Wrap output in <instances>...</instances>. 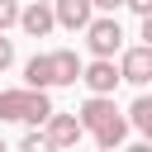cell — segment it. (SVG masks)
I'll list each match as a JSON object with an SVG mask.
<instances>
[{
  "mask_svg": "<svg viewBox=\"0 0 152 152\" xmlns=\"http://www.w3.org/2000/svg\"><path fill=\"white\" fill-rule=\"evenodd\" d=\"M119 5H124V0H90V10H100V14H114Z\"/></svg>",
  "mask_w": 152,
  "mask_h": 152,
  "instance_id": "obj_15",
  "label": "cell"
},
{
  "mask_svg": "<svg viewBox=\"0 0 152 152\" xmlns=\"http://www.w3.org/2000/svg\"><path fill=\"white\" fill-rule=\"evenodd\" d=\"M124 119H128V128H138V133H142V142L152 147V95H138V100L128 104V114H124Z\"/></svg>",
  "mask_w": 152,
  "mask_h": 152,
  "instance_id": "obj_11",
  "label": "cell"
},
{
  "mask_svg": "<svg viewBox=\"0 0 152 152\" xmlns=\"http://www.w3.org/2000/svg\"><path fill=\"white\" fill-rule=\"evenodd\" d=\"M43 133H48V142H52L57 152H71V147H76V142L86 138L81 119H76V114H62V109H57V114H52V119L43 124Z\"/></svg>",
  "mask_w": 152,
  "mask_h": 152,
  "instance_id": "obj_4",
  "label": "cell"
},
{
  "mask_svg": "<svg viewBox=\"0 0 152 152\" xmlns=\"http://www.w3.org/2000/svg\"><path fill=\"white\" fill-rule=\"evenodd\" d=\"M19 24V0H0V33Z\"/></svg>",
  "mask_w": 152,
  "mask_h": 152,
  "instance_id": "obj_13",
  "label": "cell"
},
{
  "mask_svg": "<svg viewBox=\"0 0 152 152\" xmlns=\"http://www.w3.org/2000/svg\"><path fill=\"white\" fill-rule=\"evenodd\" d=\"M76 119H81V128H86V133H104V128L124 124V114L114 109V100H100V95H90V100L76 109Z\"/></svg>",
  "mask_w": 152,
  "mask_h": 152,
  "instance_id": "obj_3",
  "label": "cell"
},
{
  "mask_svg": "<svg viewBox=\"0 0 152 152\" xmlns=\"http://www.w3.org/2000/svg\"><path fill=\"white\" fill-rule=\"evenodd\" d=\"M0 152H10V147H5V142H0Z\"/></svg>",
  "mask_w": 152,
  "mask_h": 152,
  "instance_id": "obj_20",
  "label": "cell"
},
{
  "mask_svg": "<svg viewBox=\"0 0 152 152\" xmlns=\"http://www.w3.org/2000/svg\"><path fill=\"white\" fill-rule=\"evenodd\" d=\"M10 62H14V38H5V33H0V71H5Z\"/></svg>",
  "mask_w": 152,
  "mask_h": 152,
  "instance_id": "obj_14",
  "label": "cell"
},
{
  "mask_svg": "<svg viewBox=\"0 0 152 152\" xmlns=\"http://www.w3.org/2000/svg\"><path fill=\"white\" fill-rule=\"evenodd\" d=\"M124 5H128V10H133V14H142V19H147V14H152V0H124Z\"/></svg>",
  "mask_w": 152,
  "mask_h": 152,
  "instance_id": "obj_16",
  "label": "cell"
},
{
  "mask_svg": "<svg viewBox=\"0 0 152 152\" xmlns=\"http://www.w3.org/2000/svg\"><path fill=\"white\" fill-rule=\"evenodd\" d=\"M124 152H152V147H147V142H133V147H124Z\"/></svg>",
  "mask_w": 152,
  "mask_h": 152,
  "instance_id": "obj_18",
  "label": "cell"
},
{
  "mask_svg": "<svg viewBox=\"0 0 152 152\" xmlns=\"http://www.w3.org/2000/svg\"><path fill=\"white\" fill-rule=\"evenodd\" d=\"M33 5H52V0H33Z\"/></svg>",
  "mask_w": 152,
  "mask_h": 152,
  "instance_id": "obj_19",
  "label": "cell"
},
{
  "mask_svg": "<svg viewBox=\"0 0 152 152\" xmlns=\"http://www.w3.org/2000/svg\"><path fill=\"white\" fill-rule=\"evenodd\" d=\"M14 152H57V147L48 142V133H43V128H28V133L19 138V147H14Z\"/></svg>",
  "mask_w": 152,
  "mask_h": 152,
  "instance_id": "obj_12",
  "label": "cell"
},
{
  "mask_svg": "<svg viewBox=\"0 0 152 152\" xmlns=\"http://www.w3.org/2000/svg\"><path fill=\"white\" fill-rule=\"evenodd\" d=\"M52 19H57V28H90V19H95V10H90V0H52Z\"/></svg>",
  "mask_w": 152,
  "mask_h": 152,
  "instance_id": "obj_7",
  "label": "cell"
},
{
  "mask_svg": "<svg viewBox=\"0 0 152 152\" xmlns=\"http://www.w3.org/2000/svg\"><path fill=\"white\" fill-rule=\"evenodd\" d=\"M48 66H52V86H76L86 62H81L71 48H57V52H48Z\"/></svg>",
  "mask_w": 152,
  "mask_h": 152,
  "instance_id": "obj_9",
  "label": "cell"
},
{
  "mask_svg": "<svg viewBox=\"0 0 152 152\" xmlns=\"http://www.w3.org/2000/svg\"><path fill=\"white\" fill-rule=\"evenodd\" d=\"M142 48H152V14L142 19Z\"/></svg>",
  "mask_w": 152,
  "mask_h": 152,
  "instance_id": "obj_17",
  "label": "cell"
},
{
  "mask_svg": "<svg viewBox=\"0 0 152 152\" xmlns=\"http://www.w3.org/2000/svg\"><path fill=\"white\" fill-rule=\"evenodd\" d=\"M86 48L95 52V62H114V52H124V28L114 14H95L86 28Z\"/></svg>",
  "mask_w": 152,
  "mask_h": 152,
  "instance_id": "obj_2",
  "label": "cell"
},
{
  "mask_svg": "<svg viewBox=\"0 0 152 152\" xmlns=\"http://www.w3.org/2000/svg\"><path fill=\"white\" fill-rule=\"evenodd\" d=\"M81 86L100 100H114V86H119V66L114 62H86L81 66Z\"/></svg>",
  "mask_w": 152,
  "mask_h": 152,
  "instance_id": "obj_5",
  "label": "cell"
},
{
  "mask_svg": "<svg viewBox=\"0 0 152 152\" xmlns=\"http://www.w3.org/2000/svg\"><path fill=\"white\" fill-rule=\"evenodd\" d=\"M19 28H24L28 38H48V33L57 28V19H52V5H33V0H28V5L19 10Z\"/></svg>",
  "mask_w": 152,
  "mask_h": 152,
  "instance_id": "obj_8",
  "label": "cell"
},
{
  "mask_svg": "<svg viewBox=\"0 0 152 152\" xmlns=\"http://www.w3.org/2000/svg\"><path fill=\"white\" fill-rule=\"evenodd\" d=\"M24 90H52V66H48V52H33L24 62Z\"/></svg>",
  "mask_w": 152,
  "mask_h": 152,
  "instance_id": "obj_10",
  "label": "cell"
},
{
  "mask_svg": "<svg viewBox=\"0 0 152 152\" xmlns=\"http://www.w3.org/2000/svg\"><path fill=\"white\" fill-rule=\"evenodd\" d=\"M119 81H133V86H147L152 81V48H124L119 57Z\"/></svg>",
  "mask_w": 152,
  "mask_h": 152,
  "instance_id": "obj_6",
  "label": "cell"
},
{
  "mask_svg": "<svg viewBox=\"0 0 152 152\" xmlns=\"http://www.w3.org/2000/svg\"><path fill=\"white\" fill-rule=\"evenodd\" d=\"M52 100L48 90H0V124H28V128H43L52 119Z\"/></svg>",
  "mask_w": 152,
  "mask_h": 152,
  "instance_id": "obj_1",
  "label": "cell"
}]
</instances>
